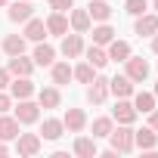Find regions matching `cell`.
<instances>
[{
  "instance_id": "obj_1",
  "label": "cell",
  "mask_w": 158,
  "mask_h": 158,
  "mask_svg": "<svg viewBox=\"0 0 158 158\" xmlns=\"http://www.w3.org/2000/svg\"><path fill=\"white\" fill-rule=\"evenodd\" d=\"M106 139H109V146H112L118 155H127V152L136 149V146H133V127H130V124H118V127H112V133H109Z\"/></svg>"
},
{
  "instance_id": "obj_2",
  "label": "cell",
  "mask_w": 158,
  "mask_h": 158,
  "mask_svg": "<svg viewBox=\"0 0 158 158\" xmlns=\"http://www.w3.org/2000/svg\"><path fill=\"white\" fill-rule=\"evenodd\" d=\"M124 74L130 77L133 84H146V81H149V62H146L143 56H133V53H130V56L124 59Z\"/></svg>"
},
{
  "instance_id": "obj_3",
  "label": "cell",
  "mask_w": 158,
  "mask_h": 158,
  "mask_svg": "<svg viewBox=\"0 0 158 158\" xmlns=\"http://www.w3.org/2000/svg\"><path fill=\"white\" fill-rule=\"evenodd\" d=\"M84 34H77V31H68V34H62V44H59V53L65 56V59H81L84 56Z\"/></svg>"
},
{
  "instance_id": "obj_4",
  "label": "cell",
  "mask_w": 158,
  "mask_h": 158,
  "mask_svg": "<svg viewBox=\"0 0 158 158\" xmlns=\"http://www.w3.org/2000/svg\"><path fill=\"white\" fill-rule=\"evenodd\" d=\"M109 96H112V93H109V77H106V74H96L93 81L87 84V102H90V106H102Z\"/></svg>"
},
{
  "instance_id": "obj_5",
  "label": "cell",
  "mask_w": 158,
  "mask_h": 158,
  "mask_svg": "<svg viewBox=\"0 0 158 158\" xmlns=\"http://www.w3.org/2000/svg\"><path fill=\"white\" fill-rule=\"evenodd\" d=\"M34 59L31 56H25V53H19V56H10V62H6V71L13 74V77H31L34 74Z\"/></svg>"
},
{
  "instance_id": "obj_6",
  "label": "cell",
  "mask_w": 158,
  "mask_h": 158,
  "mask_svg": "<svg viewBox=\"0 0 158 158\" xmlns=\"http://www.w3.org/2000/svg\"><path fill=\"white\" fill-rule=\"evenodd\" d=\"M13 115H16L19 124H37L40 121V106L31 102V99H19L16 109H13Z\"/></svg>"
},
{
  "instance_id": "obj_7",
  "label": "cell",
  "mask_w": 158,
  "mask_h": 158,
  "mask_svg": "<svg viewBox=\"0 0 158 158\" xmlns=\"http://www.w3.org/2000/svg\"><path fill=\"white\" fill-rule=\"evenodd\" d=\"M40 149H44L40 133H19V136H16V152H19L22 158H31V155H37Z\"/></svg>"
},
{
  "instance_id": "obj_8",
  "label": "cell",
  "mask_w": 158,
  "mask_h": 158,
  "mask_svg": "<svg viewBox=\"0 0 158 158\" xmlns=\"http://www.w3.org/2000/svg\"><path fill=\"white\" fill-rule=\"evenodd\" d=\"M62 124H65L68 133H84L90 121H87V112H84V109H68V112L62 115Z\"/></svg>"
},
{
  "instance_id": "obj_9",
  "label": "cell",
  "mask_w": 158,
  "mask_h": 158,
  "mask_svg": "<svg viewBox=\"0 0 158 158\" xmlns=\"http://www.w3.org/2000/svg\"><path fill=\"white\" fill-rule=\"evenodd\" d=\"M133 90H136V84L130 81L127 74H115V77H109V93H112V96H118V99H130Z\"/></svg>"
},
{
  "instance_id": "obj_10",
  "label": "cell",
  "mask_w": 158,
  "mask_h": 158,
  "mask_svg": "<svg viewBox=\"0 0 158 158\" xmlns=\"http://www.w3.org/2000/svg\"><path fill=\"white\" fill-rule=\"evenodd\" d=\"M31 59H34V65H37V68H50V65L56 62V47H53V44H47V40H37V44H34Z\"/></svg>"
},
{
  "instance_id": "obj_11",
  "label": "cell",
  "mask_w": 158,
  "mask_h": 158,
  "mask_svg": "<svg viewBox=\"0 0 158 158\" xmlns=\"http://www.w3.org/2000/svg\"><path fill=\"white\" fill-rule=\"evenodd\" d=\"M158 31V13H143V16H136V22H133V34L136 37H152Z\"/></svg>"
},
{
  "instance_id": "obj_12",
  "label": "cell",
  "mask_w": 158,
  "mask_h": 158,
  "mask_svg": "<svg viewBox=\"0 0 158 158\" xmlns=\"http://www.w3.org/2000/svg\"><path fill=\"white\" fill-rule=\"evenodd\" d=\"M6 6H10V10H6V19H10V22H28V19L34 16L31 0H10Z\"/></svg>"
},
{
  "instance_id": "obj_13",
  "label": "cell",
  "mask_w": 158,
  "mask_h": 158,
  "mask_svg": "<svg viewBox=\"0 0 158 158\" xmlns=\"http://www.w3.org/2000/svg\"><path fill=\"white\" fill-rule=\"evenodd\" d=\"M112 118H115V124H133V121L139 118V112L133 109L130 99H118L115 109H112Z\"/></svg>"
},
{
  "instance_id": "obj_14",
  "label": "cell",
  "mask_w": 158,
  "mask_h": 158,
  "mask_svg": "<svg viewBox=\"0 0 158 158\" xmlns=\"http://www.w3.org/2000/svg\"><path fill=\"white\" fill-rule=\"evenodd\" d=\"M133 146H136L139 152H155V149H158V133L146 124L143 130H133Z\"/></svg>"
},
{
  "instance_id": "obj_15",
  "label": "cell",
  "mask_w": 158,
  "mask_h": 158,
  "mask_svg": "<svg viewBox=\"0 0 158 158\" xmlns=\"http://www.w3.org/2000/svg\"><path fill=\"white\" fill-rule=\"evenodd\" d=\"M68 28L71 31H77V34H87L90 28H93V19H90V13L87 10H68Z\"/></svg>"
},
{
  "instance_id": "obj_16",
  "label": "cell",
  "mask_w": 158,
  "mask_h": 158,
  "mask_svg": "<svg viewBox=\"0 0 158 158\" xmlns=\"http://www.w3.org/2000/svg\"><path fill=\"white\" fill-rule=\"evenodd\" d=\"M34 93H37V87H34L31 77H13L10 81V96L13 99H31Z\"/></svg>"
},
{
  "instance_id": "obj_17",
  "label": "cell",
  "mask_w": 158,
  "mask_h": 158,
  "mask_svg": "<svg viewBox=\"0 0 158 158\" xmlns=\"http://www.w3.org/2000/svg\"><path fill=\"white\" fill-rule=\"evenodd\" d=\"M34 96H37V106H40V109H59V106H62V90H59L56 84H53V87H40Z\"/></svg>"
},
{
  "instance_id": "obj_18",
  "label": "cell",
  "mask_w": 158,
  "mask_h": 158,
  "mask_svg": "<svg viewBox=\"0 0 158 158\" xmlns=\"http://www.w3.org/2000/svg\"><path fill=\"white\" fill-rule=\"evenodd\" d=\"M44 22H47V34H53V37H62V34L71 31L68 28V13H50Z\"/></svg>"
},
{
  "instance_id": "obj_19",
  "label": "cell",
  "mask_w": 158,
  "mask_h": 158,
  "mask_svg": "<svg viewBox=\"0 0 158 158\" xmlns=\"http://www.w3.org/2000/svg\"><path fill=\"white\" fill-rule=\"evenodd\" d=\"M25 28H22V34H25V40H31V44H37V40H44L47 37V22L44 19H37V16H31L28 22H22Z\"/></svg>"
},
{
  "instance_id": "obj_20",
  "label": "cell",
  "mask_w": 158,
  "mask_h": 158,
  "mask_svg": "<svg viewBox=\"0 0 158 158\" xmlns=\"http://www.w3.org/2000/svg\"><path fill=\"white\" fill-rule=\"evenodd\" d=\"M22 133V124L16 121V115H0V139H3V143H13L16 136Z\"/></svg>"
},
{
  "instance_id": "obj_21",
  "label": "cell",
  "mask_w": 158,
  "mask_h": 158,
  "mask_svg": "<svg viewBox=\"0 0 158 158\" xmlns=\"http://www.w3.org/2000/svg\"><path fill=\"white\" fill-rule=\"evenodd\" d=\"M62 133H65V124H62V118H44V124H40V139H47V143H56Z\"/></svg>"
},
{
  "instance_id": "obj_22",
  "label": "cell",
  "mask_w": 158,
  "mask_h": 158,
  "mask_svg": "<svg viewBox=\"0 0 158 158\" xmlns=\"http://www.w3.org/2000/svg\"><path fill=\"white\" fill-rule=\"evenodd\" d=\"M50 81L56 84V87H65L68 81H71V65H68V59H56L53 65H50Z\"/></svg>"
},
{
  "instance_id": "obj_23",
  "label": "cell",
  "mask_w": 158,
  "mask_h": 158,
  "mask_svg": "<svg viewBox=\"0 0 158 158\" xmlns=\"http://www.w3.org/2000/svg\"><path fill=\"white\" fill-rule=\"evenodd\" d=\"M90 31H93V44H99V47H109V44L118 37V31H115L109 22H93Z\"/></svg>"
},
{
  "instance_id": "obj_24",
  "label": "cell",
  "mask_w": 158,
  "mask_h": 158,
  "mask_svg": "<svg viewBox=\"0 0 158 158\" xmlns=\"http://www.w3.org/2000/svg\"><path fill=\"white\" fill-rule=\"evenodd\" d=\"M106 53H109V62H124L130 53H133V47L127 44V40H121V37H115L109 47H106Z\"/></svg>"
},
{
  "instance_id": "obj_25",
  "label": "cell",
  "mask_w": 158,
  "mask_h": 158,
  "mask_svg": "<svg viewBox=\"0 0 158 158\" xmlns=\"http://www.w3.org/2000/svg\"><path fill=\"white\" fill-rule=\"evenodd\" d=\"M84 56H87V62H90L96 71L109 65V53H106V47H99V44H90V47H84Z\"/></svg>"
},
{
  "instance_id": "obj_26",
  "label": "cell",
  "mask_w": 158,
  "mask_h": 158,
  "mask_svg": "<svg viewBox=\"0 0 158 158\" xmlns=\"http://www.w3.org/2000/svg\"><path fill=\"white\" fill-rule=\"evenodd\" d=\"M155 106H158V99H155V93H152V90H139V93L133 90V109H136L139 115H149Z\"/></svg>"
},
{
  "instance_id": "obj_27",
  "label": "cell",
  "mask_w": 158,
  "mask_h": 158,
  "mask_svg": "<svg viewBox=\"0 0 158 158\" xmlns=\"http://www.w3.org/2000/svg\"><path fill=\"white\" fill-rule=\"evenodd\" d=\"M87 13H90L93 22H109L115 10H112V3H106V0H90V3H87Z\"/></svg>"
},
{
  "instance_id": "obj_28",
  "label": "cell",
  "mask_w": 158,
  "mask_h": 158,
  "mask_svg": "<svg viewBox=\"0 0 158 158\" xmlns=\"http://www.w3.org/2000/svg\"><path fill=\"white\" fill-rule=\"evenodd\" d=\"M74 155H77V158H96V155H99L96 139H93V136H77V139H74Z\"/></svg>"
},
{
  "instance_id": "obj_29",
  "label": "cell",
  "mask_w": 158,
  "mask_h": 158,
  "mask_svg": "<svg viewBox=\"0 0 158 158\" xmlns=\"http://www.w3.org/2000/svg\"><path fill=\"white\" fill-rule=\"evenodd\" d=\"M112 127H115V118H112V115H99V118H93V124H90L93 139H106V136L112 133Z\"/></svg>"
},
{
  "instance_id": "obj_30",
  "label": "cell",
  "mask_w": 158,
  "mask_h": 158,
  "mask_svg": "<svg viewBox=\"0 0 158 158\" xmlns=\"http://www.w3.org/2000/svg\"><path fill=\"white\" fill-rule=\"evenodd\" d=\"M93 77H96V68H93L87 59H84L81 65H71V81H77V84H90Z\"/></svg>"
},
{
  "instance_id": "obj_31",
  "label": "cell",
  "mask_w": 158,
  "mask_h": 158,
  "mask_svg": "<svg viewBox=\"0 0 158 158\" xmlns=\"http://www.w3.org/2000/svg\"><path fill=\"white\" fill-rule=\"evenodd\" d=\"M25 47H28L25 34H6L3 37V53L6 56H19V53H25Z\"/></svg>"
},
{
  "instance_id": "obj_32",
  "label": "cell",
  "mask_w": 158,
  "mask_h": 158,
  "mask_svg": "<svg viewBox=\"0 0 158 158\" xmlns=\"http://www.w3.org/2000/svg\"><path fill=\"white\" fill-rule=\"evenodd\" d=\"M146 10H149V0H124V13H127V16H133V19H136V16H143Z\"/></svg>"
},
{
  "instance_id": "obj_33",
  "label": "cell",
  "mask_w": 158,
  "mask_h": 158,
  "mask_svg": "<svg viewBox=\"0 0 158 158\" xmlns=\"http://www.w3.org/2000/svg\"><path fill=\"white\" fill-rule=\"evenodd\" d=\"M74 6V0H50V10L53 13H68Z\"/></svg>"
},
{
  "instance_id": "obj_34",
  "label": "cell",
  "mask_w": 158,
  "mask_h": 158,
  "mask_svg": "<svg viewBox=\"0 0 158 158\" xmlns=\"http://www.w3.org/2000/svg\"><path fill=\"white\" fill-rule=\"evenodd\" d=\"M10 109H13V96H10L6 90H0V115L10 112Z\"/></svg>"
},
{
  "instance_id": "obj_35",
  "label": "cell",
  "mask_w": 158,
  "mask_h": 158,
  "mask_svg": "<svg viewBox=\"0 0 158 158\" xmlns=\"http://www.w3.org/2000/svg\"><path fill=\"white\" fill-rule=\"evenodd\" d=\"M10 81H13V74L6 68H0V90H10Z\"/></svg>"
},
{
  "instance_id": "obj_36",
  "label": "cell",
  "mask_w": 158,
  "mask_h": 158,
  "mask_svg": "<svg viewBox=\"0 0 158 158\" xmlns=\"http://www.w3.org/2000/svg\"><path fill=\"white\" fill-rule=\"evenodd\" d=\"M149 127H152V130L158 133V106H155V109L149 112Z\"/></svg>"
},
{
  "instance_id": "obj_37",
  "label": "cell",
  "mask_w": 158,
  "mask_h": 158,
  "mask_svg": "<svg viewBox=\"0 0 158 158\" xmlns=\"http://www.w3.org/2000/svg\"><path fill=\"white\" fill-rule=\"evenodd\" d=\"M149 40H152V53H155V56H158V31H155V34H152V37H149Z\"/></svg>"
},
{
  "instance_id": "obj_38",
  "label": "cell",
  "mask_w": 158,
  "mask_h": 158,
  "mask_svg": "<svg viewBox=\"0 0 158 158\" xmlns=\"http://www.w3.org/2000/svg\"><path fill=\"white\" fill-rule=\"evenodd\" d=\"M6 155H10V146H6L3 139H0V158H6Z\"/></svg>"
},
{
  "instance_id": "obj_39",
  "label": "cell",
  "mask_w": 158,
  "mask_h": 158,
  "mask_svg": "<svg viewBox=\"0 0 158 158\" xmlns=\"http://www.w3.org/2000/svg\"><path fill=\"white\" fill-rule=\"evenodd\" d=\"M152 93H155V99H158V81H155V90H152Z\"/></svg>"
},
{
  "instance_id": "obj_40",
  "label": "cell",
  "mask_w": 158,
  "mask_h": 158,
  "mask_svg": "<svg viewBox=\"0 0 158 158\" xmlns=\"http://www.w3.org/2000/svg\"><path fill=\"white\" fill-rule=\"evenodd\" d=\"M152 6H155V13H158V0H152Z\"/></svg>"
},
{
  "instance_id": "obj_41",
  "label": "cell",
  "mask_w": 158,
  "mask_h": 158,
  "mask_svg": "<svg viewBox=\"0 0 158 158\" xmlns=\"http://www.w3.org/2000/svg\"><path fill=\"white\" fill-rule=\"evenodd\" d=\"M6 3H10V0H0V6H6Z\"/></svg>"
}]
</instances>
